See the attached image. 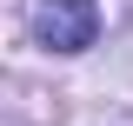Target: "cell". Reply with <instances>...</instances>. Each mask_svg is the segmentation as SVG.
Returning a JSON list of instances; mask_svg holds the SVG:
<instances>
[{"mask_svg":"<svg viewBox=\"0 0 133 126\" xmlns=\"http://www.w3.org/2000/svg\"><path fill=\"white\" fill-rule=\"evenodd\" d=\"M93 33H100L93 0H40L33 7V40L47 53H80V47H93Z\"/></svg>","mask_w":133,"mask_h":126,"instance_id":"1","label":"cell"}]
</instances>
